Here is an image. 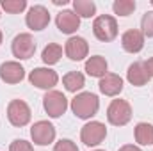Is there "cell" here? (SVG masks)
Here are the masks:
<instances>
[{
    "mask_svg": "<svg viewBox=\"0 0 153 151\" xmlns=\"http://www.w3.org/2000/svg\"><path fill=\"white\" fill-rule=\"evenodd\" d=\"M121 44L128 53H137L144 46V34L141 30H135V29L126 30L121 38Z\"/></svg>",
    "mask_w": 153,
    "mask_h": 151,
    "instance_id": "obj_15",
    "label": "cell"
},
{
    "mask_svg": "<svg viewBox=\"0 0 153 151\" xmlns=\"http://www.w3.org/2000/svg\"><path fill=\"white\" fill-rule=\"evenodd\" d=\"M94 151H105V150H94Z\"/></svg>",
    "mask_w": 153,
    "mask_h": 151,
    "instance_id": "obj_31",
    "label": "cell"
},
{
    "mask_svg": "<svg viewBox=\"0 0 153 151\" xmlns=\"http://www.w3.org/2000/svg\"><path fill=\"white\" fill-rule=\"evenodd\" d=\"M135 141L141 146H152L153 144V124L150 123H139L135 126Z\"/></svg>",
    "mask_w": 153,
    "mask_h": 151,
    "instance_id": "obj_18",
    "label": "cell"
},
{
    "mask_svg": "<svg viewBox=\"0 0 153 151\" xmlns=\"http://www.w3.org/2000/svg\"><path fill=\"white\" fill-rule=\"evenodd\" d=\"M55 23L62 34H73L80 27V18L75 14V11H61L55 18Z\"/></svg>",
    "mask_w": 153,
    "mask_h": 151,
    "instance_id": "obj_13",
    "label": "cell"
},
{
    "mask_svg": "<svg viewBox=\"0 0 153 151\" xmlns=\"http://www.w3.org/2000/svg\"><path fill=\"white\" fill-rule=\"evenodd\" d=\"M9 151H34V148H32L30 142H27V141H23V139H16V141L11 142Z\"/></svg>",
    "mask_w": 153,
    "mask_h": 151,
    "instance_id": "obj_26",
    "label": "cell"
},
{
    "mask_svg": "<svg viewBox=\"0 0 153 151\" xmlns=\"http://www.w3.org/2000/svg\"><path fill=\"white\" fill-rule=\"evenodd\" d=\"M23 76H25V70L20 62L9 61V62H4L0 66V78L5 84H18L23 80Z\"/></svg>",
    "mask_w": 153,
    "mask_h": 151,
    "instance_id": "obj_12",
    "label": "cell"
},
{
    "mask_svg": "<svg viewBox=\"0 0 153 151\" xmlns=\"http://www.w3.org/2000/svg\"><path fill=\"white\" fill-rule=\"evenodd\" d=\"M98 87H100L102 94H105V96H117L123 91V78L116 73H107L105 76L100 78Z\"/></svg>",
    "mask_w": 153,
    "mask_h": 151,
    "instance_id": "obj_14",
    "label": "cell"
},
{
    "mask_svg": "<svg viewBox=\"0 0 153 151\" xmlns=\"http://www.w3.org/2000/svg\"><path fill=\"white\" fill-rule=\"evenodd\" d=\"M152 5H153V0H152Z\"/></svg>",
    "mask_w": 153,
    "mask_h": 151,
    "instance_id": "obj_32",
    "label": "cell"
},
{
    "mask_svg": "<svg viewBox=\"0 0 153 151\" xmlns=\"http://www.w3.org/2000/svg\"><path fill=\"white\" fill-rule=\"evenodd\" d=\"M43 107H45V110H46V114H48L50 117L57 119V117H61L62 114L66 112V109H68V100H66V96H64L62 93H59V91H48V93L45 94V98H43Z\"/></svg>",
    "mask_w": 153,
    "mask_h": 151,
    "instance_id": "obj_4",
    "label": "cell"
},
{
    "mask_svg": "<svg viewBox=\"0 0 153 151\" xmlns=\"http://www.w3.org/2000/svg\"><path fill=\"white\" fill-rule=\"evenodd\" d=\"M25 23L32 30H43L50 23V13L45 5H32L29 9V14L25 18Z\"/></svg>",
    "mask_w": 153,
    "mask_h": 151,
    "instance_id": "obj_10",
    "label": "cell"
},
{
    "mask_svg": "<svg viewBox=\"0 0 153 151\" xmlns=\"http://www.w3.org/2000/svg\"><path fill=\"white\" fill-rule=\"evenodd\" d=\"M126 78H128V82L132 85L141 87V85H146L152 76L148 75V71L144 70V64L143 62H134V64H130V68L126 71Z\"/></svg>",
    "mask_w": 153,
    "mask_h": 151,
    "instance_id": "obj_16",
    "label": "cell"
},
{
    "mask_svg": "<svg viewBox=\"0 0 153 151\" xmlns=\"http://www.w3.org/2000/svg\"><path fill=\"white\" fill-rule=\"evenodd\" d=\"M53 4H55V5H61V4H62V5H66V4H68V0H53Z\"/></svg>",
    "mask_w": 153,
    "mask_h": 151,
    "instance_id": "obj_29",
    "label": "cell"
},
{
    "mask_svg": "<svg viewBox=\"0 0 153 151\" xmlns=\"http://www.w3.org/2000/svg\"><path fill=\"white\" fill-rule=\"evenodd\" d=\"M62 84H64L66 91H70V93H76V91H80V89L85 85V78H84L82 73H78V71H70V73L64 75Z\"/></svg>",
    "mask_w": 153,
    "mask_h": 151,
    "instance_id": "obj_19",
    "label": "cell"
},
{
    "mask_svg": "<svg viewBox=\"0 0 153 151\" xmlns=\"http://www.w3.org/2000/svg\"><path fill=\"white\" fill-rule=\"evenodd\" d=\"M112 9L119 16H130L135 11V2H132V0H116L112 4Z\"/></svg>",
    "mask_w": 153,
    "mask_h": 151,
    "instance_id": "obj_22",
    "label": "cell"
},
{
    "mask_svg": "<svg viewBox=\"0 0 153 151\" xmlns=\"http://www.w3.org/2000/svg\"><path fill=\"white\" fill-rule=\"evenodd\" d=\"M64 52H66L68 59H71V61H82V59H85L87 53H89V44H87V41L84 38L73 36V38H70L66 41Z\"/></svg>",
    "mask_w": 153,
    "mask_h": 151,
    "instance_id": "obj_11",
    "label": "cell"
},
{
    "mask_svg": "<svg viewBox=\"0 0 153 151\" xmlns=\"http://www.w3.org/2000/svg\"><path fill=\"white\" fill-rule=\"evenodd\" d=\"M0 5H2V9H4L5 13L18 14V13H22V11L27 7V2H25V0H2Z\"/></svg>",
    "mask_w": 153,
    "mask_h": 151,
    "instance_id": "obj_23",
    "label": "cell"
},
{
    "mask_svg": "<svg viewBox=\"0 0 153 151\" xmlns=\"http://www.w3.org/2000/svg\"><path fill=\"white\" fill-rule=\"evenodd\" d=\"M0 44H2V30H0Z\"/></svg>",
    "mask_w": 153,
    "mask_h": 151,
    "instance_id": "obj_30",
    "label": "cell"
},
{
    "mask_svg": "<svg viewBox=\"0 0 153 151\" xmlns=\"http://www.w3.org/2000/svg\"><path fill=\"white\" fill-rule=\"evenodd\" d=\"M143 64H144V70L148 71V75L153 76V57H152V59H148V61H144Z\"/></svg>",
    "mask_w": 153,
    "mask_h": 151,
    "instance_id": "obj_27",
    "label": "cell"
},
{
    "mask_svg": "<svg viewBox=\"0 0 153 151\" xmlns=\"http://www.w3.org/2000/svg\"><path fill=\"white\" fill-rule=\"evenodd\" d=\"M93 32H94L96 38L100 41H103V43L114 41L117 38V21H116V18L111 16V14H102V16L94 18Z\"/></svg>",
    "mask_w": 153,
    "mask_h": 151,
    "instance_id": "obj_2",
    "label": "cell"
},
{
    "mask_svg": "<svg viewBox=\"0 0 153 151\" xmlns=\"http://www.w3.org/2000/svg\"><path fill=\"white\" fill-rule=\"evenodd\" d=\"M100 109V100L93 93H80L71 100V110L80 119H91Z\"/></svg>",
    "mask_w": 153,
    "mask_h": 151,
    "instance_id": "obj_1",
    "label": "cell"
},
{
    "mask_svg": "<svg viewBox=\"0 0 153 151\" xmlns=\"http://www.w3.org/2000/svg\"><path fill=\"white\" fill-rule=\"evenodd\" d=\"M30 107L23 100H13L7 105V119L13 126H25L30 121Z\"/></svg>",
    "mask_w": 153,
    "mask_h": 151,
    "instance_id": "obj_5",
    "label": "cell"
},
{
    "mask_svg": "<svg viewBox=\"0 0 153 151\" xmlns=\"http://www.w3.org/2000/svg\"><path fill=\"white\" fill-rule=\"evenodd\" d=\"M30 137H32L34 144H38V146H48L55 139V128L48 121H38L30 128Z\"/></svg>",
    "mask_w": 153,
    "mask_h": 151,
    "instance_id": "obj_8",
    "label": "cell"
},
{
    "mask_svg": "<svg viewBox=\"0 0 153 151\" xmlns=\"http://www.w3.org/2000/svg\"><path fill=\"white\" fill-rule=\"evenodd\" d=\"M11 50H13V55L20 61H27L34 55L36 52V41L30 34H18L16 38L13 39V44H11Z\"/></svg>",
    "mask_w": 153,
    "mask_h": 151,
    "instance_id": "obj_7",
    "label": "cell"
},
{
    "mask_svg": "<svg viewBox=\"0 0 153 151\" xmlns=\"http://www.w3.org/2000/svg\"><path fill=\"white\" fill-rule=\"evenodd\" d=\"M107 119L114 126H125L132 119V107L126 100H112L107 109Z\"/></svg>",
    "mask_w": 153,
    "mask_h": 151,
    "instance_id": "obj_3",
    "label": "cell"
},
{
    "mask_svg": "<svg viewBox=\"0 0 153 151\" xmlns=\"http://www.w3.org/2000/svg\"><path fill=\"white\" fill-rule=\"evenodd\" d=\"M73 9H75V14L78 18H91L96 13V5L91 0H75Z\"/></svg>",
    "mask_w": 153,
    "mask_h": 151,
    "instance_id": "obj_21",
    "label": "cell"
},
{
    "mask_svg": "<svg viewBox=\"0 0 153 151\" xmlns=\"http://www.w3.org/2000/svg\"><path fill=\"white\" fill-rule=\"evenodd\" d=\"M119 151H141L139 146H134V144H125V146H121Z\"/></svg>",
    "mask_w": 153,
    "mask_h": 151,
    "instance_id": "obj_28",
    "label": "cell"
},
{
    "mask_svg": "<svg viewBox=\"0 0 153 151\" xmlns=\"http://www.w3.org/2000/svg\"><path fill=\"white\" fill-rule=\"evenodd\" d=\"M107 61L102 57V55H93L85 61V73L89 76H96V78H102V76L107 75Z\"/></svg>",
    "mask_w": 153,
    "mask_h": 151,
    "instance_id": "obj_17",
    "label": "cell"
},
{
    "mask_svg": "<svg viewBox=\"0 0 153 151\" xmlns=\"http://www.w3.org/2000/svg\"><path fill=\"white\" fill-rule=\"evenodd\" d=\"M105 137H107V128L100 121H91L84 124L80 130V139L85 146H98Z\"/></svg>",
    "mask_w": 153,
    "mask_h": 151,
    "instance_id": "obj_6",
    "label": "cell"
},
{
    "mask_svg": "<svg viewBox=\"0 0 153 151\" xmlns=\"http://www.w3.org/2000/svg\"><path fill=\"white\" fill-rule=\"evenodd\" d=\"M61 57H62V48H61L59 44H55V43L46 44V46H45V50H43V53H41L43 62H45V64H48V66L57 64V62L61 61Z\"/></svg>",
    "mask_w": 153,
    "mask_h": 151,
    "instance_id": "obj_20",
    "label": "cell"
},
{
    "mask_svg": "<svg viewBox=\"0 0 153 151\" xmlns=\"http://www.w3.org/2000/svg\"><path fill=\"white\" fill-rule=\"evenodd\" d=\"M53 151H78L76 144L70 139H61L59 142H55L53 146Z\"/></svg>",
    "mask_w": 153,
    "mask_h": 151,
    "instance_id": "obj_25",
    "label": "cell"
},
{
    "mask_svg": "<svg viewBox=\"0 0 153 151\" xmlns=\"http://www.w3.org/2000/svg\"><path fill=\"white\" fill-rule=\"evenodd\" d=\"M29 80H30L32 85H36V87H39V89H46V91H48V89H52V87L57 85V82H59V75H57L53 70H50V68H36V70L30 71Z\"/></svg>",
    "mask_w": 153,
    "mask_h": 151,
    "instance_id": "obj_9",
    "label": "cell"
},
{
    "mask_svg": "<svg viewBox=\"0 0 153 151\" xmlns=\"http://www.w3.org/2000/svg\"><path fill=\"white\" fill-rule=\"evenodd\" d=\"M141 32L148 38H153V11H148L144 13L143 20H141Z\"/></svg>",
    "mask_w": 153,
    "mask_h": 151,
    "instance_id": "obj_24",
    "label": "cell"
}]
</instances>
